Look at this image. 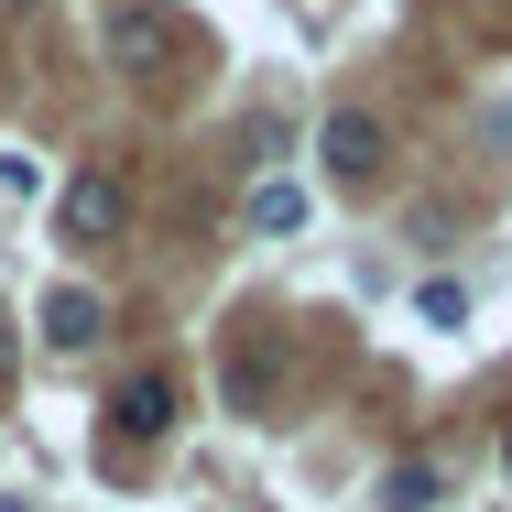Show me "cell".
<instances>
[{"label":"cell","mask_w":512,"mask_h":512,"mask_svg":"<svg viewBox=\"0 0 512 512\" xmlns=\"http://www.w3.org/2000/svg\"><path fill=\"white\" fill-rule=\"evenodd\" d=\"M109 425H120V436H164V425H175V371H164V360L120 371V393H109Z\"/></svg>","instance_id":"3"},{"label":"cell","mask_w":512,"mask_h":512,"mask_svg":"<svg viewBox=\"0 0 512 512\" xmlns=\"http://www.w3.org/2000/svg\"><path fill=\"white\" fill-rule=\"evenodd\" d=\"M99 338H109V306L88 295V284H55V295H44V349L77 360V349H99Z\"/></svg>","instance_id":"5"},{"label":"cell","mask_w":512,"mask_h":512,"mask_svg":"<svg viewBox=\"0 0 512 512\" xmlns=\"http://www.w3.org/2000/svg\"><path fill=\"white\" fill-rule=\"evenodd\" d=\"M425 502H447V469H393L382 480V512H425Z\"/></svg>","instance_id":"6"},{"label":"cell","mask_w":512,"mask_h":512,"mask_svg":"<svg viewBox=\"0 0 512 512\" xmlns=\"http://www.w3.org/2000/svg\"><path fill=\"white\" fill-rule=\"evenodd\" d=\"M382 153H393V131H382L371 109H327V131H316V164H327L338 186H371V175H382Z\"/></svg>","instance_id":"2"},{"label":"cell","mask_w":512,"mask_h":512,"mask_svg":"<svg viewBox=\"0 0 512 512\" xmlns=\"http://www.w3.org/2000/svg\"><path fill=\"white\" fill-rule=\"evenodd\" d=\"M0 382H11V327H0Z\"/></svg>","instance_id":"9"},{"label":"cell","mask_w":512,"mask_h":512,"mask_svg":"<svg viewBox=\"0 0 512 512\" xmlns=\"http://www.w3.org/2000/svg\"><path fill=\"white\" fill-rule=\"evenodd\" d=\"M164 55H175V22H164L153 0H131V11H109V66H120V77H153Z\"/></svg>","instance_id":"4"},{"label":"cell","mask_w":512,"mask_h":512,"mask_svg":"<svg viewBox=\"0 0 512 512\" xmlns=\"http://www.w3.org/2000/svg\"><path fill=\"white\" fill-rule=\"evenodd\" d=\"M55 229L88 240V251L120 240V229H131V186H120V164H77V175L55 186Z\"/></svg>","instance_id":"1"},{"label":"cell","mask_w":512,"mask_h":512,"mask_svg":"<svg viewBox=\"0 0 512 512\" xmlns=\"http://www.w3.org/2000/svg\"><path fill=\"white\" fill-rule=\"evenodd\" d=\"M295 218H306V197H295V186H262V197H251V229H273V240H284Z\"/></svg>","instance_id":"7"},{"label":"cell","mask_w":512,"mask_h":512,"mask_svg":"<svg viewBox=\"0 0 512 512\" xmlns=\"http://www.w3.org/2000/svg\"><path fill=\"white\" fill-rule=\"evenodd\" d=\"M0 512H22V502H0Z\"/></svg>","instance_id":"10"},{"label":"cell","mask_w":512,"mask_h":512,"mask_svg":"<svg viewBox=\"0 0 512 512\" xmlns=\"http://www.w3.org/2000/svg\"><path fill=\"white\" fill-rule=\"evenodd\" d=\"M414 306H425V327H458V316H469V295H458V284H425Z\"/></svg>","instance_id":"8"}]
</instances>
